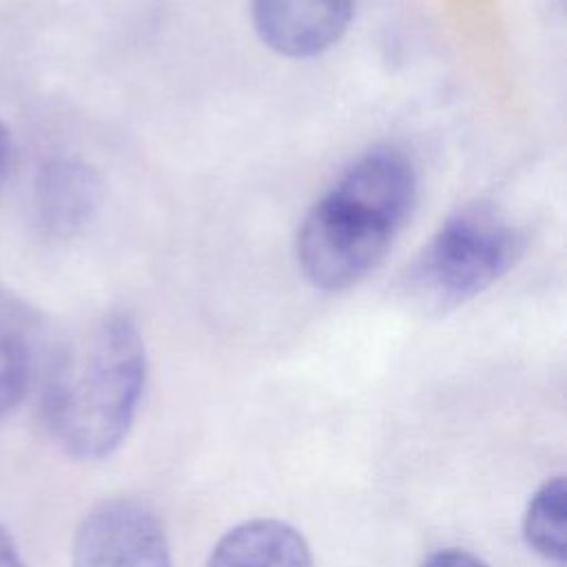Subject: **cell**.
Wrapping results in <instances>:
<instances>
[{"mask_svg":"<svg viewBox=\"0 0 567 567\" xmlns=\"http://www.w3.org/2000/svg\"><path fill=\"white\" fill-rule=\"evenodd\" d=\"M144 381L146 350L135 321L106 315L80 352L58 361L44 390V414L64 452L80 461L111 456L133 425Z\"/></svg>","mask_w":567,"mask_h":567,"instance_id":"6da1fadb","label":"cell"},{"mask_svg":"<svg viewBox=\"0 0 567 567\" xmlns=\"http://www.w3.org/2000/svg\"><path fill=\"white\" fill-rule=\"evenodd\" d=\"M518 228L489 204L447 217L405 272V290L425 308L447 310L481 295L520 257Z\"/></svg>","mask_w":567,"mask_h":567,"instance_id":"7a4b0ae2","label":"cell"},{"mask_svg":"<svg viewBox=\"0 0 567 567\" xmlns=\"http://www.w3.org/2000/svg\"><path fill=\"white\" fill-rule=\"evenodd\" d=\"M405 221L396 208L339 177L301 219L299 268L315 288H350L383 259Z\"/></svg>","mask_w":567,"mask_h":567,"instance_id":"3957f363","label":"cell"},{"mask_svg":"<svg viewBox=\"0 0 567 567\" xmlns=\"http://www.w3.org/2000/svg\"><path fill=\"white\" fill-rule=\"evenodd\" d=\"M73 567H173L166 532L155 512L135 498H106L80 520Z\"/></svg>","mask_w":567,"mask_h":567,"instance_id":"277c9868","label":"cell"},{"mask_svg":"<svg viewBox=\"0 0 567 567\" xmlns=\"http://www.w3.org/2000/svg\"><path fill=\"white\" fill-rule=\"evenodd\" d=\"M354 0H250L261 42L286 58H312L341 40Z\"/></svg>","mask_w":567,"mask_h":567,"instance_id":"5b68a950","label":"cell"},{"mask_svg":"<svg viewBox=\"0 0 567 567\" xmlns=\"http://www.w3.org/2000/svg\"><path fill=\"white\" fill-rule=\"evenodd\" d=\"M206 567H312V554L292 525L252 518L235 525L215 543Z\"/></svg>","mask_w":567,"mask_h":567,"instance_id":"8992f818","label":"cell"},{"mask_svg":"<svg viewBox=\"0 0 567 567\" xmlns=\"http://www.w3.org/2000/svg\"><path fill=\"white\" fill-rule=\"evenodd\" d=\"M97 179L80 162L53 159L35 182V213L44 233L69 237L78 233L97 206Z\"/></svg>","mask_w":567,"mask_h":567,"instance_id":"52a82bcc","label":"cell"},{"mask_svg":"<svg viewBox=\"0 0 567 567\" xmlns=\"http://www.w3.org/2000/svg\"><path fill=\"white\" fill-rule=\"evenodd\" d=\"M523 538L532 551L554 565L567 560V483L565 476L545 481L523 514Z\"/></svg>","mask_w":567,"mask_h":567,"instance_id":"ba28073f","label":"cell"},{"mask_svg":"<svg viewBox=\"0 0 567 567\" xmlns=\"http://www.w3.org/2000/svg\"><path fill=\"white\" fill-rule=\"evenodd\" d=\"M35 368L33 337L24 315L0 306V421L27 396Z\"/></svg>","mask_w":567,"mask_h":567,"instance_id":"9c48e42d","label":"cell"},{"mask_svg":"<svg viewBox=\"0 0 567 567\" xmlns=\"http://www.w3.org/2000/svg\"><path fill=\"white\" fill-rule=\"evenodd\" d=\"M419 567H489V565L467 549L445 547V549L432 551Z\"/></svg>","mask_w":567,"mask_h":567,"instance_id":"30bf717a","label":"cell"},{"mask_svg":"<svg viewBox=\"0 0 567 567\" xmlns=\"http://www.w3.org/2000/svg\"><path fill=\"white\" fill-rule=\"evenodd\" d=\"M0 567H29L4 527H0Z\"/></svg>","mask_w":567,"mask_h":567,"instance_id":"8fae6325","label":"cell"},{"mask_svg":"<svg viewBox=\"0 0 567 567\" xmlns=\"http://www.w3.org/2000/svg\"><path fill=\"white\" fill-rule=\"evenodd\" d=\"M9 155H11V140H9L7 126H4L2 120H0V175H2V171L7 168Z\"/></svg>","mask_w":567,"mask_h":567,"instance_id":"7c38bea8","label":"cell"}]
</instances>
